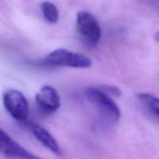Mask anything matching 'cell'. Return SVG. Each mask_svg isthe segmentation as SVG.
I'll use <instances>...</instances> for the list:
<instances>
[{
	"label": "cell",
	"instance_id": "1",
	"mask_svg": "<svg viewBox=\"0 0 159 159\" xmlns=\"http://www.w3.org/2000/svg\"><path fill=\"white\" fill-rule=\"evenodd\" d=\"M85 94L103 117L113 123L118 122L121 116L120 110L110 96L96 87L87 88Z\"/></svg>",
	"mask_w": 159,
	"mask_h": 159
},
{
	"label": "cell",
	"instance_id": "2",
	"mask_svg": "<svg viewBox=\"0 0 159 159\" xmlns=\"http://www.w3.org/2000/svg\"><path fill=\"white\" fill-rule=\"evenodd\" d=\"M43 63L49 66L68 67L74 68H88L93 65L89 57L65 48L51 51L43 59Z\"/></svg>",
	"mask_w": 159,
	"mask_h": 159
},
{
	"label": "cell",
	"instance_id": "3",
	"mask_svg": "<svg viewBox=\"0 0 159 159\" xmlns=\"http://www.w3.org/2000/svg\"><path fill=\"white\" fill-rule=\"evenodd\" d=\"M76 27L84 43L96 47L102 36L101 27L96 17L87 11H80L76 16Z\"/></svg>",
	"mask_w": 159,
	"mask_h": 159
},
{
	"label": "cell",
	"instance_id": "4",
	"mask_svg": "<svg viewBox=\"0 0 159 159\" xmlns=\"http://www.w3.org/2000/svg\"><path fill=\"white\" fill-rule=\"evenodd\" d=\"M3 105L6 111L15 120L26 122L29 116V104L22 93L16 89H9L3 93Z\"/></svg>",
	"mask_w": 159,
	"mask_h": 159
},
{
	"label": "cell",
	"instance_id": "5",
	"mask_svg": "<svg viewBox=\"0 0 159 159\" xmlns=\"http://www.w3.org/2000/svg\"><path fill=\"white\" fill-rule=\"evenodd\" d=\"M0 155L8 159H41L20 145L1 127Z\"/></svg>",
	"mask_w": 159,
	"mask_h": 159
},
{
	"label": "cell",
	"instance_id": "6",
	"mask_svg": "<svg viewBox=\"0 0 159 159\" xmlns=\"http://www.w3.org/2000/svg\"><path fill=\"white\" fill-rule=\"evenodd\" d=\"M38 108L46 114H53L61 107V98L56 89L51 85H43L35 96Z\"/></svg>",
	"mask_w": 159,
	"mask_h": 159
},
{
	"label": "cell",
	"instance_id": "7",
	"mask_svg": "<svg viewBox=\"0 0 159 159\" xmlns=\"http://www.w3.org/2000/svg\"><path fill=\"white\" fill-rule=\"evenodd\" d=\"M29 127L36 139L39 142L41 143L46 148L51 151L54 155H58V156L61 155V151L58 143L57 142L55 138L50 134L49 131L35 123L29 124Z\"/></svg>",
	"mask_w": 159,
	"mask_h": 159
},
{
	"label": "cell",
	"instance_id": "8",
	"mask_svg": "<svg viewBox=\"0 0 159 159\" xmlns=\"http://www.w3.org/2000/svg\"><path fill=\"white\" fill-rule=\"evenodd\" d=\"M140 102L150 113L159 118V98L147 93H141L137 96Z\"/></svg>",
	"mask_w": 159,
	"mask_h": 159
},
{
	"label": "cell",
	"instance_id": "9",
	"mask_svg": "<svg viewBox=\"0 0 159 159\" xmlns=\"http://www.w3.org/2000/svg\"><path fill=\"white\" fill-rule=\"evenodd\" d=\"M40 6L43 17L48 23H56L58 22L59 11L54 3L45 1L41 3Z\"/></svg>",
	"mask_w": 159,
	"mask_h": 159
},
{
	"label": "cell",
	"instance_id": "10",
	"mask_svg": "<svg viewBox=\"0 0 159 159\" xmlns=\"http://www.w3.org/2000/svg\"><path fill=\"white\" fill-rule=\"evenodd\" d=\"M98 88L102 90V91H103L104 93H107V94H108L109 96H116V97H119L122 94L121 90L117 86H115V85H103L98 87Z\"/></svg>",
	"mask_w": 159,
	"mask_h": 159
},
{
	"label": "cell",
	"instance_id": "11",
	"mask_svg": "<svg viewBox=\"0 0 159 159\" xmlns=\"http://www.w3.org/2000/svg\"><path fill=\"white\" fill-rule=\"evenodd\" d=\"M154 39H155L156 41L159 42V30L157 31V32L155 34V35H154Z\"/></svg>",
	"mask_w": 159,
	"mask_h": 159
}]
</instances>
